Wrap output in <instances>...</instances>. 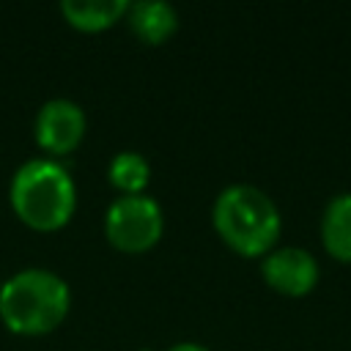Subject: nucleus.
<instances>
[{
	"instance_id": "11",
	"label": "nucleus",
	"mask_w": 351,
	"mask_h": 351,
	"mask_svg": "<svg viewBox=\"0 0 351 351\" xmlns=\"http://www.w3.org/2000/svg\"><path fill=\"white\" fill-rule=\"evenodd\" d=\"M165 351H211V348H208V346H203V343L184 340V343H176V346H170V348H165Z\"/></svg>"
},
{
	"instance_id": "5",
	"label": "nucleus",
	"mask_w": 351,
	"mask_h": 351,
	"mask_svg": "<svg viewBox=\"0 0 351 351\" xmlns=\"http://www.w3.org/2000/svg\"><path fill=\"white\" fill-rule=\"evenodd\" d=\"M88 132L85 110L71 99H49L38 107L33 121L36 145L49 156H66L80 148Z\"/></svg>"
},
{
	"instance_id": "10",
	"label": "nucleus",
	"mask_w": 351,
	"mask_h": 351,
	"mask_svg": "<svg viewBox=\"0 0 351 351\" xmlns=\"http://www.w3.org/2000/svg\"><path fill=\"white\" fill-rule=\"evenodd\" d=\"M107 181L118 195H145V186L151 184V165L137 151H118L107 165Z\"/></svg>"
},
{
	"instance_id": "8",
	"label": "nucleus",
	"mask_w": 351,
	"mask_h": 351,
	"mask_svg": "<svg viewBox=\"0 0 351 351\" xmlns=\"http://www.w3.org/2000/svg\"><path fill=\"white\" fill-rule=\"evenodd\" d=\"M123 19H126L129 30L148 47L165 44L178 30V11L170 3H162V0L129 3V11H126Z\"/></svg>"
},
{
	"instance_id": "4",
	"label": "nucleus",
	"mask_w": 351,
	"mask_h": 351,
	"mask_svg": "<svg viewBox=\"0 0 351 351\" xmlns=\"http://www.w3.org/2000/svg\"><path fill=\"white\" fill-rule=\"evenodd\" d=\"M165 233L162 206L151 195H118L104 211V239L126 255L148 252Z\"/></svg>"
},
{
	"instance_id": "2",
	"label": "nucleus",
	"mask_w": 351,
	"mask_h": 351,
	"mask_svg": "<svg viewBox=\"0 0 351 351\" xmlns=\"http://www.w3.org/2000/svg\"><path fill=\"white\" fill-rule=\"evenodd\" d=\"M71 310L69 282L49 269H22L0 285V321L11 335H52Z\"/></svg>"
},
{
	"instance_id": "12",
	"label": "nucleus",
	"mask_w": 351,
	"mask_h": 351,
	"mask_svg": "<svg viewBox=\"0 0 351 351\" xmlns=\"http://www.w3.org/2000/svg\"><path fill=\"white\" fill-rule=\"evenodd\" d=\"M0 285H3V282H0Z\"/></svg>"
},
{
	"instance_id": "3",
	"label": "nucleus",
	"mask_w": 351,
	"mask_h": 351,
	"mask_svg": "<svg viewBox=\"0 0 351 351\" xmlns=\"http://www.w3.org/2000/svg\"><path fill=\"white\" fill-rule=\"evenodd\" d=\"M211 225L219 241L241 258H263L277 247L282 233L277 203L252 184L225 186L214 197Z\"/></svg>"
},
{
	"instance_id": "1",
	"label": "nucleus",
	"mask_w": 351,
	"mask_h": 351,
	"mask_svg": "<svg viewBox=\"0 0 351 351\" xmlns=\"http://www.w3.org/2000/svg\"><path fill=\"white\" fill-rule=\"evenodd\" d=\"M8 203L16 219L30 230L55 233L74 217L77 186L60 162L36 156L14 170L8 184Z\"/></svg>"
},
{
	"instance_id": "7",
	"label": "nucleus",
	"mask_w": 351,
	"mask_h": 351,
	"mask_svg": "<svg viewBox=\"0 0 351 351\" xmlns=\"http://www.w3.org/2000/svg\"><path fill=\"white\" fill-rule=\"evenodd\" d=\"M321 247L337 263H351V192H337L326 200L318 219Z\"/></svg>"
},
{
	"instance_id": "6",
	"label": "nucleus",
	"mask_w": 351,
	"mask_h": 351,
	"mask_svg": "<svg viewBox=\"0 0 351 351\" xmlns=\"http://www.w3.org/2000/svg\"><path fill=\"white\" fill-rule=\"evenodd\" d=\"M261 277L274 293L299 299L318 285L321 266L310 250L296 244H282L261 258Z\"/></svg>"
},
{
	"instance_id": "9",
	"label": "nucleus",
	"mask_w": 351,
	"mask_h": 351,
	"mask_svg": "<svg viewBox=\"0 0 351 351\" xmlns=\"http://www.w3.org/2000/svg\"><path fill=\"white\" fill-rule=\"evenodd\" d=\"M58 11L66 19V25H71L74 30L101 33L126 16L129 3L126 0H63Z\"/></svg>"
}]
</instances>
